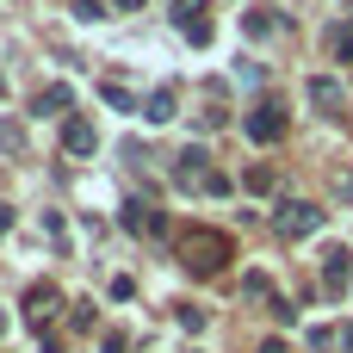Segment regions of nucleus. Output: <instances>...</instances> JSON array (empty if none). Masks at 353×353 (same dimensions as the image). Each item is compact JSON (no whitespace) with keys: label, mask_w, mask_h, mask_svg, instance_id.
<instances>
[{"label":"nucleus","mask_w":353,"mask_h":353,"mask_svg":"<svg viewBox=\"0 0 353 353\" xmlns=\"http://www.w3.org/2000/svg\"><path fill=\"white\" fill-rule=\"evenodd\" d=\"M180 248H186V267H192L199 279L223 273V261H230V236H217V230H192Z\"/></svg>","instance_id":"1"},{"label":"nucleus","mask_w":353,"mask_h":353,"mask_svg":"<svg viewBox=\"0 0 353 353\" xmlns=\"http://www.w3.org/2000/svg\"><path fill=\"white\" fill-rule=\"evenodd\" d=\"M174 31H180L186 43H199V50H205V43H211V31H217V25H211V0H174Z\"/></svg>","instance_id":"2"},{"label":"nucleus","mask_w":353,"mask_h":353,"mask_svg":"<svg viewBox=\"0 0 353 353\" xmlns=\"http://www.w3.org/2000/svg\"><path fill=\"white\" fill-rule=\"evenodd\" d=\"M285 124H292V118H285V105H279V99H261V105L242 118V130H248L254 143H279V137H285Z\"/></svg>","instance_id":"3"},{"label":"nucleus","mask_w":353,"mask_h":353,"mask_svg":"<svg viewBox=\"0 0 353 353\" xmlns=\"http://www.w3.org/2000/svg\"><path fill=\"white\" fill-rule=\"evenodd\" d=\"M118 230H124V236H161L168 217H161L155 205H143V199H124V205H118Z\"/></svg>","instance_id":"4"},{"label":"nucleus","mask_w":353,"mask_h":353,"mask_svg":"<svg viewBox=\"0 0 353 353\" xmlns=\"http://www.w3.org/2000/svg\"><path fill=\"white\" fill-rule=\"evenodd\" d=\"M273 223H279V236H292V242H298V236H316V230H323V211H316V205H304V199H285Z\"/></svg>","instance_id":"5"},{"label":"nucleus","mask_w":353,"mask_h":353,"mask_svg":"<svg viewBox=\"0 0 353 353\" xmlns=\"http://www.w3.org/2000/svg\"><path fill=\"white\" fill-rule=\"evenodd\" d=\"M56 310H62V292H56V285H50V279H43V285H31V292H25V323H31V329H37V335H43V329H50V323H56Z\"/></svg>","instance_id":"6"},{"label":"nucleus","mask_w":353,"mask_h":353,"mask_svg":"<svg viewBox=\"0 0 353 353\" xmlns=\"http://www.w3.org/2000/svg\"><path fill=\"white\" fill-rule=\"evenodd\" d=\"M62 149H68V155H93V149H99V130H93V118H81V112H74V118L62 124Z\"/></svg>","instance_id":"7"},{"label":"nucleus","mask_w":353,"mask_h":353,"mask_svg":"<svg viewBox=\"0 0 353 353\" xmlns=\"http://www.w3.org/2000/svg\"><path fill=\"white\" fill-rule=\"evenodd\" d=\"M304 93H310V105H316L323 118H341V81H335V74H316Z\"/></svg>","instance_id":"8"},{"label":"nucleus","mask_w":353,"mask_h":353,"mask_svg":"<svg viewBox=\"0 0 353 353\" xmlns=\"http://www.w3.org/2000/svg\"><path fill=\"white\" fill-rule=\"evenodd\" d=\"M31 105H37L43 118H74V112H68V105H74V93H68L62 81H50V87H37V99H31Z\"/></svg>","instance_id":"9"},{"label":"nucleus","mask_w":353,"mask_h":353,"mask_svg":"<svg viewBox=\"0 0 353 353\" xmlns=\"http://www.w3.org/2000/svg\"><path fill=\"white\" fill-rule=\"evenodd\" d=\"M174 112H180V93H174V87H155V93L143 99V118H149V124H174Z\"/></svg>","instance_id":"10"},{"label":"nucleus","mask_w":353,"mask_h":353,"mask_svg":"<svg viewBox=\"0 0 353 353\" xmlns=\"http://www.w3.org/2000/svg\"><path fill=\"white\" fill-rule=\"evenodd\" d=\"M347 261H353L347 248H335V254H323V285H329V292H341V285L353 279V267H347Z\"/></svg>","instance_id":"11"},{"label":"nucleus","mask_w":353,"mask_h":353,"mask_svg":"<svg viewBox=\"0 0 353 353\" xmlns=\"http://www.w3.org/2000/svg\"><path fill=\"white\" fill-rule=\"evenodd\" d=\"M242 31H248V37H273V31H279V12H273V6H254V12H242Z\"/></svg>","instance_id":"12"},{"label":"nucleus","mask_w":353,"mask_h":353,"mask_svg":"<svg viewBox=\"0 0 353 353\" xmlns=\"http://www.w3.org/2000/svg\"><path fill=\"white\" fill-rule=\"evenodd\" d=\"M99 93H105V99H112L118 112H143V99H137V93H124L118 81H99Z\"/></svg>","instance_id":"13"},{"label":"nucleus","mask_w":353,"mask_h":353,"mask_svg":"<svg viewBox=\"0 0 353 353\" xmlns=\"http://www.w3.org/2000/svg\"><path fill=\"white\" fill-rule=\"evenodd\" d=\"M174 323H180L186 335H199V329H205V310H199V304H174Z\"/></svg>","instance_id":"14"},{"label":"nucleus","mask_w":353,"mask_h":353,"mask_svg":"<svg viewBox=\"0 0 353 353\" xmlns=\"http://www.w3.org/2000/svg\"><path fill=\"white\" fill-rule=\"evenodd\" d=\"M335 56H341V62H353V12L341 19V31H335Z\"/></svg>","instance_id":"15"},{"label":"nucleus","mask_w":353,"mask_h":353,"mask_svg":"<svg viewBox=\"0 0 353 353\" xmlns=\"http://www.w3.org/2000/svg\"><path fill=\"white\" fill-rule=\"evenodd\" d=\"M242 186H248V192H273V168H248Z\"/></svg>","instance_id":"16"},{"label":"nucleus","mask_w":353,"mask_h":353,"mask_svg":"<svg viewBox=\"0 0 353 353\" xmlns=\"http://www.w3.org/2000/svg\"><path fill=\"white\" fill-rule=\"evenodd\" d=\"M242 298H273V285H267L261 273H248V279H242Z\"/></svg>","instance_id":"17"},{"label":"nucleus","mask_w":353,"mask_h":353,"mask_svg":"<svg viewBox=\"0 0 353 353\" xmlns=\"http://www.w3.org/2000/svg\"><path fill=\"white\" fill-rule=\"evenodd\" d=\"M74 19H105V0H74Z\"/></svg>","instance_id":"18"},{"label":"nucleus","mask_w":353,"mask_h":353,"mask_svg":"<svg viewBox=\"0 0 353 353\" xmlns=\"http://www.w3.org/2000/svg\"><path fill=\"white\" fill-rule=\"evenodd\" d=\"M99 353H124V335H105V341H99Z\"/></svg>","instance_id":"19"},{"label":"nucleus","mask_w":353,"mask_h":353,"mask_svg":"<svg viewBox=\"0 0 353 353\" xmlns=\"http://www.w3.org/2000/svg\"><path fill=\"white\" fill-rule=\"evenodd\" d=\"M37 353H62V341L56 335H37Z\"/></svg>","instance_id":"20"},{"label":"nucleus","mask_w":353,"mask_h":353,"mask_svg":"<svg viewBox=\"0 0 353 353\" xmlns=\"http://www.w3.org/2000/svg\"><path fill=\"white\" fill-rule=\"evenodd\" d=\"M261 353H292V347H285V341H279V335H273V341H261Z\"/></svg>","instance_id":"21"},{"label":"nucleus","mask_w":353,"mask_h":353,"mask_svg":"<svg viewBox=\"0 0 353 353\" xmlns=\"http://www.w3.org/2000/svg\"><path fill=\"white\" fill-rule=\"evenodd\" d=\"M6 230H12V211H6V205H0V236H6Z\"/></svg>","instance_id":"22"},{"label":"nucleus","mask_w":353,"mask_h":353,"mask_svg":"<svg viewBox=\"0 0 353 353\" xmlns=\"http://www.w3.org/2000/svg\"><path fill=\"white\" fill-rule=\"evenodd\" d=\"M112 6H124V12H130V6H143V0H112Z\"/></svg>","instance_id":"23"},{"label":"nucleus","mask_w":353,"mask_h":353,"mask_svg":"<svg viewBox=\"0 0 353 353\" xmlns=\"http://www.w3.org/2000/svg\"><path fill=\"white\" fill-rule=\"evenodd\" d=\"M341 347H353V329H341Z\"/></svg>","instance_id":"24"},{"label":"nucleus","mask_w":353,"mask_h":353,"mask_svg":"<svg viewBox=\"0 0 353 353\" xmlns=\"http://www.w3.org/2000/svg\"><path fill=\"white\" fill-rule=\"evenodd\" d=\"M0 335H6V310H0Z\"/></svg>","instance_id":"25"}]
</instances>
